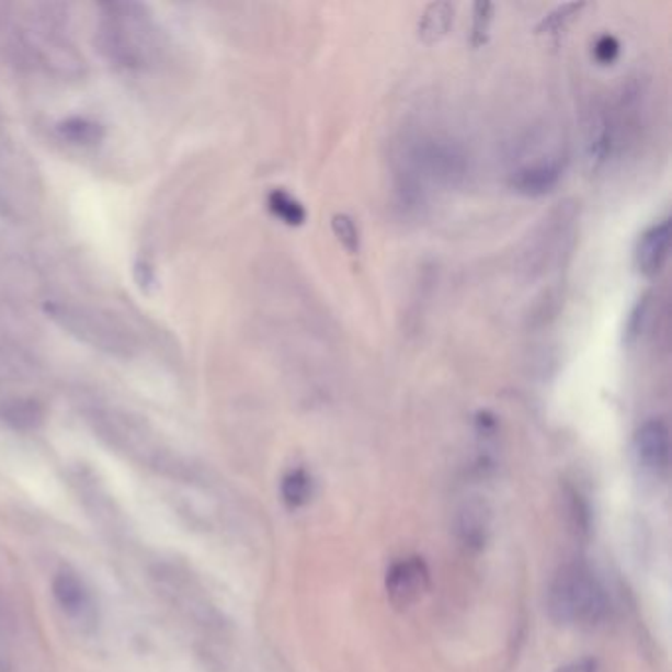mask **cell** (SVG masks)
Returning a JSON list of instances; mask_svg holds the SVG:
<instances>
[{
  "label": "cell",
  "instance_id": "cell-1",
  "mask_svg": "<svg viewBox=\"0 0 672 672\" xmlns=\"http://www.w3.org/2000/svg\"><path fill=\"white\" fill-rule=\"evenodd\" d=\"M98 39L103 54L117 66L145 68L158 52V30L147 7L137 2L103 4Z\"/></svg>",
  "mask_w": 672,
  "mask_h": 672
},
{
  "label": "cell",
  "instance_id": "cell-2",
  "mask_svg": "<svg viewBox=\"0 0 672 672\" xmlns=\"http://www.w3.org/2000/svg\"><path fill=\"white\" fill-rule=\"evenodd\" d=\"M546 607L556 624L594 627L610 612V597L594 570L576 560L556 572L548 585Z\"/></svg>",
  "mask_w": 672,
  "mask_h": 672
},
{
  "label": "cell",
  "instance_id": "cell-3",
  "mask_svg": "<svg viewBox=\"0 0 672 672\" xmlns=\"http://www.w3.org/2000/svg\"><path fill=\"white\" fill-rule=\"evenodd\" d=\"M93 426L99 436L107 440L109 444L118 452L147 464L150 468L182 476L184 466L158 440L145 420L121 410H98L93 414Z\"/></svg>",
  "mask_w": 672,
  "mask_h": 672
},
{
  "label": "cell",
  "instance_id": "cell-4",
  "mask_svg": "<svg viewBox=\"0 0 672 672\" xmlns=\"http://www.w3.org/2000/svg\"><path fill=\"white\" fill-rule=\"evenodd\" d=\"M46 314L61 330L91 348L118 357H128L137 343L125 326L93 308L76 304H48Z\"/></svg>",
  "mask_w": 672,
  "mask_h": 672
},
{
  "label": "cell",
  "instance_id": "cell-5",
  "mask_svg": "<svg viewBox=\"0 0 672 672\" xmlns=\"http://www.w3.org/2000/svg\"><path fill=\"white\" fill-rule=\"evenodd\" d=\"M389 602L395 610H409L419 604L430 588V570L419 556L400 558L390 566L385 580Z\"/></svg>",
  "mask_w": 672,
  "mask_h": 672
},
{
  "label": "cell",
  "instance_id": "cell-6",
  "mask_svg": "<svg viewBox=\"0 0 672 672\" xmlns=\"http://www.w3.org/2000/svg\"><path fill=\"white\" fill-rule=\"evenodd\" d=\"M52 594L59 610L68 615L73 624L83 625V627L95 624L98 610H95L93 595L89 592L86 580L78 572L69 568L59 570L52 582Z\"/></svg>",
  "mask_w": 672,
  "mask_h": 672
},
{
  "label": "cell",
  "instance_id": "cell-7",
  "mask_svg": "<svg viewBox=\"0 0 672 672\" xmlns=\"http://www.w3.org/2000/svg\"><path fill=\"white\" fill-rule=\"evenodd\" d=\"M412 164L417 172L422 170L426 172L424 175H432L434 180L438 178L446 184H454L466 174V155L458 147L440 140H430L420 145L414 150Z\"/></svg>",
  "mask_w": 672,
  "mask_h": 672
},
{
  "label": "cell",
  "instance_id": "cell-8",
  "mask_svg": "<svg viewBox=\"0 0 672 672\" xmlns=\"http://www.w3.org/2000/svg\"><path fill=\"white\" fill-rule=\"evenodd\" d=\"M635 452L637 459L647 471L664 474L669 468L671 456V438L669 426L661 419L647 420L635 434Z\"/></svg>",
  "mask_w": 672,
  "mask_h": 672
},
{
  "label": "cell",
  "instance_id": "cell-9",
  "mask_svg": "<svg viewBox=\"0 0 672 672\" xmlns=\"http://www.w3.org/2000/svg\"><path fill=\"white\" fill-rule=\"evenodd\" d=\"M565 172L562 157H546L543 160H535L531 164H523L516 168L511 174V187L516 194L528 195V197H540V195L553 192Z\"/></svg>",
  "mask_w": 672,
  "mask_h": 672
},
{
  "label": "cell",
  "instance_id": "cell-10",
  "mask_svg": "<svg viewBox=\"0 0 672 672\" xmlns=\"http://www.w3.org/2000/svg\"><path fill=\"white\" fill-rule=\"evenodd\" d=\"M572 221H574V209L560 205L555 214L546 219L536 253L531 254V263H536V266H540V271H545L548 264L560 261V257L570 249V244H566V241L572 237L565 235L570 234Z\"/></svg>",
  "mask_w": 672,
  "mask_h": 672
},
{
  "label": "cell",
  "instance_id": "cell-11",
  "mask_svg": "<svg viewBox=\"0 0 672 672\" xmlns=\"http://www.w3.org/2000/svg\"><path fill=\"white\" fill-rule=\"evenodd\" d=\"M669 251H671V221L663 219L641 235L635 251L637 269L647 278H657L667 266Z\"/></svg>",
  "mask_w": 672,
  "mask_h": 672
},
{
  "label": "cell",
  "instance_id": "cell-12",
  "mask_svg": "<svg viewBox=\"0 0 672 672\" xmlns=\"http://www.w3.org/2000/svg\"><path fill=\"white\" fill-rule=\"evenodd\" d=\"M76 483L79 488V499L83 501V505L88 506L89 515L93 516L99 525L107 526L109 531H115L118 511L113 505V501L109 499L107 491L99 486V481L95 479L89 481L86 476H79Z\"/></svg>",
  "mask_w": 672,
  "mask_h": 672
},
{
  "label": "cell",
  "instance_id": "cell-13",
  "mask_svg": "<svg viewBox=\"0 0 672 672\" xmlns=\"http://www.w3.org/2000/svg\"><path fill=\"white\" fill-rule=\"evenodd\" d=\"M458 533L464 545L469 548H481L488 540L489 511L483 501L471 499L459 509Z\"/></svg>",
  "mask_w": 672,
  "mask_h": 672
},
{
  "label": "cell",
  "instance_id": "cell-14",
  "mask_svg": "<svg viewBox=\"0 0 672 672\" xmlns=\"http://www.w3.org/2000/svg\"><path fill=\"white\" fill-rule=\"evenodd\" d=\"M454 24V4L432 2L419 20V38L424 44H436L448 34Z\"/></svg>",
  "mask_w": 672,
  "mask_h": 672
},
{
  "label": "cell",
  "instance_id": "cell-15",
  "mask_svg": "<svg viewBox=\"0 0 672 672\" xmlns=\"http://www.w3.org/2000/svg\"><path fill=\"white\" fill-rule=\"evenodd\" d=\"M314 493L312 476L304 468L291 469L281 481V496L288 509H300L310 503Z\"/></svg>",
  "mask_w": 672,
  "mask_h": 672
},
{
  "label": "cell",
  "instance_id": "cell-16",
  "mask_svg": "<svg viewBox=\"0 0 672 672\" xmlns=\"http://www.w3.org/2000/svg\"><path fill=\"white\" fill-rule=\"evenodd\" d=\"M266 204H269L271 214L274 217H278L288 227H300V225L306 224L308 214H306L304 205L298 200H294L293 195L288 194V192L273 190L269 197H266Z\"/></svg>",
  "mask_w": 672,
  "mask_h": 672
},
{
  "label": "cell",
  "instance_id": "cell-17",
  "mask_svg": "<svg viewBox=\"0 0 672 672\" xmlns=\"http://www.w3.org/2000/svg\"><path fill=\"white\" fill-rule=\"evenodd\" d=\"M0 417L9 422L10 426L20 430L36 429L44 414L36 402L32 400H12L0 409Z\"/></svg>",
  "mask_w": 672,
  "mask_h": 672
},
{
  "label": "cell",
  "instance_id": "cell-18",
  "mask_svg": "<svg viewBox=\"0 0 672 672\" xmlns=\"http://www.w3.org/2000/svg\"><path fill=\"white\" fill-rule=\"evenodd\" d=\"M59 135L73 145H98L103 138V127L89 118H68L58 127Z\"/></svg>",
  "mask_w": 672,
  "mask_h": 672
},
{
  "label": "cell",
  "instance_id": "cell-19",
  "mask_svg": "<svg viewBox=\"0 0 672 672\" xmlns=\"http://www.w3.org/2000/svg\"><path fill=\"white\" fill-rule=\"evenodd\" d=\"M584 7L585 2H566L540 20V24L536 26V34H553V32L566 29V24L572 22Z\"/></svg>",
  "mask_w": 672,
  "mask_h": 672
},
{
  "label": "cell",
  "instance_id": "cell-20",
  "mask_svg": "<svg viewBox=\"0 0 672 672\" xmlns=\"http://www.w3.org/2000/svg\"><path fill=\"white\" fill-rule=\"evenodd\" d=\"M493 20V4L479 0L474 4V24H471V46L481 48L488 42L489 26Z\"/></svg>",
  "mask_w": 672,
  "mask_h": 672
},
{
  "label": "cell",
  "instance_id": "cell-21",
  "mask_svg": "<svg viewBox=\"0 0 672 672\" xmlns=\"http://www.w3.org/2000/svg\"><path fill=\"white\" fill-rule=\"evenodd\" d=\"M333 235L338 237L345 251L350 253H360L361 239L360 231L355 227V221L348 214H335L332 217Z\"/></svg>",
  "mask_w": 672,
  "mask_h": 672
},
{
  "label": "cell",
  "instance_id": "cell-22",
  "mask_svg": "<svg viewBox=\"0 0 672 672\" xmlns=\"http://www.w3.org/2000/svg\"><path fill=\"white\" fill-rule=\"evenodd\" d=\"M651 296L653 293L649 291V293H645L637 304L634 306V310L629 314V320H627V326H625V341L627 343H634L637 338H639V333L643 332L645 322H647V314H649V306H651Z\"/></svg>",
  "mask_w": 672,
  "mask_h": 672
},
{
  "label": "cell",
  "instance_id": "cell-23",
  "mask_svg": "<svg viewBox=\"0 0 672 672\" xmlns=\"http://www.w3.org/2000/svg\"><path fill=\"white\" fill-rule=\"evenodd\" d=\"M622 54V44L617 42L615 36L604 34L600 38L595 39L594 49H592V56L600 66H612L619 58Z\"/></svg>",
  "mask_w": 672,
  "mask_h": 672
},
{
  "label": "cell",
  "instance_id": "cell-24",
  "mask_svg": "<svg viewBox=\"0 0 672 672\" xmlns=\"http://www.w3.org/2000/svg\"><path fill=\"white\" fill-rule=\"evenodd\" d=\"M556 672H600V664L594 659H580L574 663L560 667Z\"/></svg>",
  "mask_w": 672,
  "mask_h": 672
}]
</instances>
